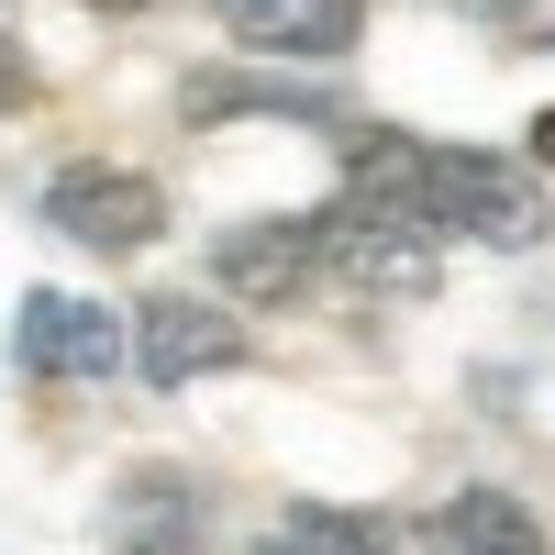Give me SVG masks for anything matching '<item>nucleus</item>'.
<instances>
[{
	"label": "nucleus",
	"instance_id": "obj_13",
	"mask_svg": "<svg viewBox=\"0 0 555 555\" xmlns=\"http://www.w3.org/2000/svg\"><path fill=\"white\" fill-rule=\"evenodd\" d=\"M256 555H322V544H311V533H267Z\"/></svg>",
	"mask_w": 555,
	"mask_h": 555
},
{
	"label": "nucleus",
	"instance_id": "obj_11",
	"mask_svg": "<svg viewBox=\"0 0 555 555\" xmlns=\"http://www.w3.org/2000/svg\"><path fill=\"white\" fill-rule=\"evenodd\" d=\"M23 101V56H12V34H0V112Z\"/></svg>",
	"mask_w": 555,
	"mask_h": 555
},
{
	"label": "nucleus",
	"instance_id": "obj_2",
	"mask_svg": "<svg viewBox=\"0 0 555 555\" xmlns=\"http://www.w3.org/2000/svg\"><path fill=\"white\" fill-rule=\"evenodd\" d=\"M423 211L444 222V234H478V245H500V256H522V245H544V190L522 167H500V156H467V145H423Z\"/></svg>",
	"mask_w": 555,
	"mask_h": 555
},
{
	"label": "nucleus",
	"instance_id": "obj_12",
	"mask_svg": "<svg viewBox=\"0 0 555 555\" xmlns=\"http://www.w3.org/2000/svg\"><path fill=\"white\" fill-rule=\"evenodd\" d=\"M533 167H555V112H533Z\"/></svg>",
	"mask_w": 555,
	"mask_h": 555
},
{
	"label": "nucleus",
	"instance_id": "obj_4",
	"mask_svg": "<svg viewBox=\"0 0 555 555\" xmlns=\"http://www.w3.org/2000/svg\"><path fill=\"white\" fill-rule=\"evenodd\" d=\"M133 366H145V389H190V378H222V366H245V322L222 300H190L167 289L133 311Z\"/></svg>",
	"mask_w": 555,
	"mask_h": 555
},
{
	"label": "nucleus",
	"instance_id": "obj_14",
	"mask_svg": "<svg viewBox=\"0 0 555 555\" xmlns=\"http://www.w3.org/2000/svg\"><path fill=\"white\" fill-rule=\"evenodd\" d=\"M89 12H145V0H89Z\"/></svg>",
	"mask_w": 555,
	"mask_h": 555
},
{
	"label": "nucleus",
	"instance_id": "obj_6",
	"mask_svg": "<svg viewBox=\"0 0 555 555\" xmlns=\"http://www.w3.org/2000/svg\"><path fill=\"white\" fill-rule=\"evenodd\" d=\"M12 356H23V378H112V366H122V322L101 300L34 289L23 322H12Z\"/></svg>",
	"mask_w": 555,
	"mask_h": 555
},
{
	"label": "nucleus",
	"instance_id": "obj_8",
	"mask_svg": "<svg viewBox=\"0 0 555 555\" xmlns=\"http://www.w3.org/2000/svg\"><path fill=\"white\" fill-rule=\"evenodd\" d=\"M222 23H234V44H256V56H345V44L366 34V0H222Z\"/></svg>",
	"mask_w": 555,
	"mask_h": 555
},
{
	"label": "nucleus",
	"instance_id": "obj_9",
	"mask_svg": "<svg viewBox=\"0 0 555 555\" xmlns=\"http://www.w3.org/2000/svg\"><path fill=\"white\" fill-rule=\"evenodd\" d=\"M444 555H555L544 522L522 512L512 489H455V512H444Z\"/></svg>",
	"mask_w": 555,
	"mask_h": 555
},
{
	"label": "nucleus",
	"instance_id": "obj_7",
	"mask_svg": "<svg viewBox=\"0 0 555 555\" xmlns=\"http://www.w3.org/2000/svg\"><path fill=\"white\" fill-rule=\"evenodd\" d=\"M112 555H211V500L178 467H133L112 500Z\"/></svg>",
	"mask_w": 555,
	"mask_h": 555
},
{
	"label": "nucleus",
	"instance_id": "obj_10",
	"mask_svg": "<svg viewBox=\"0 0 555 555\" xmlns=\"http://www.w3.org/2000/svg\"><path fill=\"white\" fill-rule=\"evenodd\" d=\"M289 533H311L322 555H434L423 533H411V522H389V512H322V500H300V512H289Z\"/></svg>",
	"mask_w": 555,
	"mask_h": 555
},
{
	"label": "nucleus",
	"instance_id": "obj_3",
	"mask_svg": "<svg viewBox=\"0 0 555 555\" xmlns=\"http://www.w3.org/2000/svg\"><path fill=\"white\" fill-rule=\"evenodd\" d=\"M44 222H56L67 245H89V256H145L167 234V190L133 178V167H67L56 190H44Z\"/></svg>",
	"mask_w": 555,
	"mask_h": 555
},
{
	"label": "nucleus",
	"instance_id": "obj_1",
	"mask_svg": "<svg viewBox=\"0 0 555 555\" xmlns=\"http://www.w3.org/2000/svg\"><path fill=\"white\" fill-rule=\"evenodd\" d=\"M322 267L345 278L356 300H434L444 278V222L423 211V190H389V178H345V201L322 211Z\"/></svg>",
	"mask_w": 555,
	"mask_h": 555
},
{
	"label": "nucleus",
	"instance_id": "obj_5",
	"mask_svg": "<svg viewBox=\"0 0 555 555\" xmlns=\"http://www.w3.org/2000/svg\"><path fill=\"white\" fill-rule=\"evenodd\" d=\"M222 300H256V311H289L311 278H322V211H278V222H234L211 245Z\"/></svg>",
	"mask_w": 555,
	"mask_h": 555
}]
</instances>
